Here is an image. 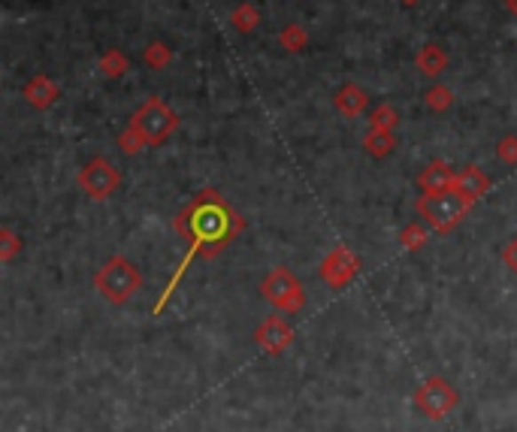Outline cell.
I'll list each match as a JSON object with an SVG mask.
<instances>
[{"instance_id": "obj_1", "label": "cell", "mask_w": 517, "mask_h": 432, "mask_svg": "<svg viewBox=\"0 0 517 432\" xmlns=\"http://www.w3.org/2000/svg\"><path fill=\"white\" fill-rule=\"evenodd\" d=\"M176 227L182 230V233L191 240V255L185 257V263H182V266H179V275H182V272H185V266L191 263V257H194V255H203V257L219 255L224 245H227V242L239 233L243 221L236 218V212H234V208H230L227 203H224L219 193H215V191H203L188 208H185L182 215H179ZM179 275L170 281L167 296H170V290L176 287Z\"/></svg>"}, {"instance_id": "obj_2", "label": "cell", "mask_w": 517, "mask_h": 432, "mask_svg": "<svg viewBox=\"0 0 517 432\" xmlns=\"http://www.w3.org/2000/svg\"><path fill=\"white\" fill-rule=\"evenodd\" d=\"M131 128L146 139V145H161L163 139H170V133L179 130V113L170 109L161 97H148L133 113Z\"/></svg>"}, {"instance_id": "obj_3", "label": "cell", "mask_w": 517, "mask_h": 432, "mask_svg": "<svg viewBox=\"0 0 517 432\" xmlns=\"http://www.w3.org/2000/svg\"><path fill=\"white\" fill-rule=\"evenodd\" d=\"M469 206H472L469 200L454 188L439 191V193H424V197L418 200V212H421V218L436 230V233H448V230L469 212Z\"/></svg>"}, {"instance_id": "obj_4", "label": "cell", "mask_w": 517, "mask_h": 432, "mask_svg": "<svg viewBox=\"0 0 517 432\" xmlns=\"http://www.w3.org/2000/svg\"><path fill=\"white\" fill-rule=\"evenodd\" d=\"M97 290L107 296L109 302H127L139 290V272L124 257H112L94 279Z\"/></svg>"}, {"instance_id": "obj_5", "label": "cell", "mask_w": 517, "mask_h": 432, "mask_svg": "<svg viewBox=\"0 0 517 432\" xmlns=\"http://www.w3.org/2000/svg\"><path fill=\"white\" fill-rule=\"evenodd\" d=\"M260 294L266 296L273 305H279L282 311H297L303 309V285L297 281V275H290L288 270H275L266 275V281L260 285Z\"/></svg>"}, {"instance_id": "obj_6", "label": "cell", "mask_w": 517, "mask_h": 432, "mask_svg": "<svg viewBox=\"0 0 517 432\" xmlns=\"http://www.w3.org/2000/svg\"><path fill=\"white\" fill-rule=\"evenodd\" d=\"M118 182H122V176H118V169L107 158L88 161L85 169L79 173V188L94 200H107L118 188Z\"/></svg>"}, {"instance_id": "obj_7", "label": "cell", "mask_w": 517, "mask_h": 432, "mask_svg": "<svg viewBox=\"0 0 517 432\" xmlns=\"http://www.w3.org/2000/svg\"><path fill=\"white\" fill-rule=\"evenodd\" d=\"M357 266L361 263H357V257L351 255L348 248H336L333 255L324 260V266H321V275H324L333 287H342V285H348V281L354 279Z\"/></svg>"}, {"instance_id": "obj_8", "label": "cell", "mask_w": 517, "mask_h": 432, "mask_svg": "<svg viewBox=\"0 0 517 432\" xmlns=\"http://www.w3.org/2000/svg\"><path fill=\"white\" fill-rule=\"evenodd\" d=\"M366 103H370V97L361 85H354V82H348V85H342L339 91L333 94V106L339 109L342 115L348 118H357L366 109Z\"/></svg>"}, {"instance_id": "obj_9", "label": "cell", "mask_w": 517, "mask_h": 432, "mask_svg": "<svg viewBox=\"0 0 517 432\" xmlns=\"http://www.w3.org/2000/svg\"><path fill=\"white\" fill-rule=\"evenodd\" d=\"M58 94H61V91H58V85L49 76H43V73H40V76H34L25 85V100L31 103L34 109H49L52 103L58 100Z\"/></svg>"}, {"instance_id": "obj_10", "label": "cell", "mask_w": 517, "mask_h": 432, "mask_svg": "<svg viewBox=\"0 0 517 432\" xmlns=\"http://www.w3.org/2000/svg\"><path fill=\"white\" fill-rule=\"evenodd\" d=\"M490 188V178H487L478 167H466L460 169V176L454 178V191H460L463 197L469 200V203H475L481 193Z\"/></svg>"}, {"instance_id": "obj_11", "label": "cell", "mask_w": 517, "mask_h": 432, "mask_svg": "<svg viewBox=\"0 0 517 432\" xmlns=\"http://www.w3.org/2000/svg\"><path fill=\"white\" fill-rule=\"evenodd\" d=\"M454 178H457L454 169L448 167L445 161H436L421 173V188H424V193H439V191L454 188Z\"/></svg>"}, {"instance_id": "obj_12", "label": "cell", "mask_w": 517, "mask_h": 432, "mask_svg": "<svg viewBox=\"0 0 517 432\" xmlns=\"http://www.w3.org/2000/svg\"><path fill=\"white\" fill-rule=\"evenodd\" d=\"M418 70L424 73V76H430V79H436L439 73H445L448 70V55H445V49L441 46H424L421 51H418Z\"/></svg>"}, {"instance_id": "obj_13", "label": "cell", "mask_w": 517, "mask_h": 432, "mask_svg": "<svg viewBox=\"0 0 517 432\" xmlns=\"http://www.w3.org/2000/svg\"><path fill=\"white\" fill-rule=\"evenodd\" d=\"M258 339H260V345L266 348V351H282L284 345L290 342V330L282 324L279 318H269L264 326H260V333H258Z\"/></svg>"}, {"instance_id": "obj_14", "label": "cell", "mask_w": 517, "mask_h": 432, "mask_svg": "<svg viewBox=\"0 0 517 432\" xmlns=\"http://www.w3.org/2000/svg\"><path fill=\"white\" fill-rule=\"evenodd\" d=\"M363 148L370 154H376V158H385V154H391L396 148V137L394 130H381V128H372L370 133L363 137Z\"/></svg>"}, {"instance_id": "obj_15", "label": "cell", "mask_w": 517, "mask_h": 432, "mask_svg": "<svg viewBox=\"0 0 517 432\" xmlns=\"http://www.w3.org/2000/svg\"><path fill=\"white\" fill-rule=\"evenodd\" d=\"M230 25H234L239 34H251L254 27L260 25V12L254 10L251 4H243V6H236V10H234V16H230Z\"/></svg>"}, {"instance_id": "obj_16", "label": "cell", "mask_w": 517, "mask_h": 432, "mask_svg": "<svg viewBox=\"0 0 517 432\" xmlns=\"http://www.w3.org/2000/svg\"><path fill=\"white\" fill-rule=\"evenodd\" d=\"M424 100L433 113H448V109L454 106V91L448 85H433L430 91L424 94Z\"/></svg>"}, {"instance_id": "obj_17", "label": "cell", "mask_w": 517, "mask_h": 432, "mask_svg": "<svg viewBox=\"0 0 517 432\" xmlns=\"http://www.w3.org/2000/svg\"><path fill=\"white\" fill-rule=\"evenodd\" d=\"M127 58L122 55L118 49H109L107 55L100 58V70H103V76H109V79H118V76H124L127 73Z\"/></svg>"}, {"instance_id": "obj_18", "label": "cell", "mask_w": 517, "mask_h": 432, "mask_svg": "<svg viewBox=\"0 0 517 432\" xmlns=\"http://www.w3.org/2000/svg\"><path fill=\"white\" fill-rule=\"evenodd\" d=\"M279 43H282V49H288V51H303L306 43H309V34L299 25H284V31L279 34Z\"/></svg>"}, {"instance_id": "obj_19", "label": "cell", "mask_w": 517, "mask_h": 432, "mask_svg": "<svg viewBox=\"0 0 517 432\" xmlns=\"http://www.w3.org/2000/svg\"><path fill=\"white\" fill-rule=\"evenodd\" d=\"M370 124L372 128H381V130H394L396 124H400V113H396L394 106H387V103H381V106L372 109Z\"/></svg>"}, {"instance_id": "obj_20", "label": "cell", "mask_w": 517, "mask_h": 432, "mask_svg": "<svg viewBox=\"0 0 517 432\" xmlns=\"http://www.w3.org/2000/svg\"><path fill=\"white\" fill-rule=\"evenodd\" d=\"M172 61V51L163 46V43H152V46L146 49V64L152 67V70H163Z\"/></svg>"}, {"instance_id": "obj_21", "label": "cell", "mask_w": 517, "mask_h": 432, "mask_svg": "<svg viewBox=\"0 0 517 432\" xmlns=\"http://www.w3.org/2000/svg\"><path fill=\"white\" fill-rule=\"evenodd\" d=\"M118 145H122L127 154H137V152H139V148H142V145H146V139H142V137H139V133H137V130H133V128H131V124H127V130H122V137H118Z\"/></svg>"}, {"instance_id": "obj_22", "label": "cell", "mask_w": 517, "mask_h": 432, "mask_svg": "<svg viewBox=\"0 0 517 432\" xmlns=\"http://www.w3.org/2000/svg\"><path fill=\"white\" fill-rule=\"evenodd\" d=\"M497 154H499V161H502V163H508V167H514V163H517V137H505V139H499Z\"/></svg>"}, {"instance_id": "obj_23", "label": "cell", "mask_w": 517, "mask_h": 432, "mask_svg": "<svg viewBox=\"0 0 517 432\" xmlns=\"http://www.w3.org/2000/svg\"><path fill=\"white\" fill-rule=\"evenodd\" d=\"M426 242V233H424V227H418V224H411L402 230V245H406L409 251H418L421 245Z\"/></svg>"}, {"instance_id": "obj_24", "label": "cell", "mask_w": 517, "mask_h": 432, "mask_svg": "<svg viewBox=\"0 0 517 432\" xmlns=\"http://www.w3.org/2000/svg\"><path fill=\"white\" fill-rule=\"evenodd\" d=\"M502 257H505V266H512V270L517 272V240L508 242V248H505V255Z\"/></svg>"}, {"instance_id": "obj_25", "label": "cell", "mask_w": 517, "mask_h": 432, "mask_svg": "<svg viewBox=\"0 0 517 432\" xmlns=\"http://www.w3.org/2000/svg\"><path fill=\"white\" fill-rule=\"evenodd\" d=\"M4 240H6V251H4V257H12V251H16V240H12L10 230H6V233H4Z\"/></svg>"}, {"instance_id": "obj_26", "label": "cell", "mask_w": 517, "mask_h": 432, "mask_svg": "<svg viewBox=\"0 0 517 432\" xmlns=\"http://www.w3.org/2000/svg\"><path fill=\"white\" fill-rule=\"evenodd\" d=\"M505 4H508V10H512L514 16H517V0H505Z\"/></svg>"}, {"instance_id": "obj_27", "label": "cell", "mask_w": 517, "mask_h": 432, "mask_svg": "<svg viewBox=\"0 0 517 432\" xmlns=\"http://www.w3.org/2000/svg\"><path fill=\"white\" fill-rule=\"evenodd\" d=\"M400 4H406V6H415V4H421V0H400Z\"/></svg>"}]
</instances>
